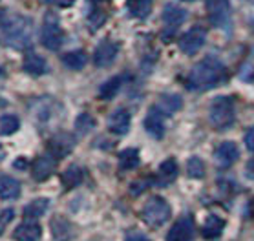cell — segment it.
I'll list each match as a JSON object with an SVG mask.
<instances>
[{
    "instance_id": "obj_8",
    "label": "cell",
    "mask_w": 254,
    "mask_h": 241,
    "mask_svg": "<svg viewBox=\"0 0 254 241\" xmlns=\"http://www.w3.org/2000/svg\"><path fill=\"white\" fill-rule=\"evenodd\" d=\"M73 146H75V139H73V135H69V133H66V132L55 133V135L48 141L50 154H52L53 157H57V159H63V157L71 154Z\"/></svg>"
},
{
    "instance_id": "obj_1",
    "label": "cell",
    "mask_w": 254,
    "mask_h": 241,
    "mask_svg": "<svg viewBox=\"0 0 254 241\" xmlns=\"http://www.w3.org/2000/svg\"><path fill=\"white\" fill-rule=\"evenodd\" d=\"M225 77H227L225 66H223L218 59L207 57L190 69L189 79H187V84H189L190 90L205 92V90H210V88L218 86L221 80H225Z\"/></svg>"
},
{
    "instance_id": "obj_16",
    "label": "cell",
    "mask_w": 254,
    "mask_h": 241,
    "mask_svg": "<svg viewBox=\"0 0 254 241\" xmlns=\"http://www.w3.org/2000/svg\"><path fill=\"white\" fill-rule=\"evenodd\" d=\"M108 130L116 135H125L130 130V114L128 110L119 108L108 117Z\"/></svg>"
},
{
    "instance_id": "obj_4",
    "label": "cell",
    "mask_w": 254,
    "mask_h": 241,
    "mask_svg": "<svg viewBox=\"0 0 254 241\" xmlns=\"http://www.w3.org/2000/svg\"><path fill=\"white\" fill-rule=\"evenodd\" d=\"M141 218H143V221L146 225L157 229V227L167 223L168 218H170V205L163 197L154 195V197H150L143 205V208H141Z\"/></svg>"
},
{
    "instance_id": "obj_21",
    "label": "cell",
    "mask_w": 254,
    "mask_h": 241,
    "mask_svg": "<svg viewBox=\"0 0 254 241\" xmlns=\"http://www.w3.org/2000/svg\"><path fill=\"white\" fill-rule=\"evenodd\" d=\"M223 227H225V221L221 218H218L216 214H210L201 229L203 238L205 240H216V238H220L221 232H223Z\"/></svg>"
},
{
    "instance_id": "obj_9",
    "label": "cell",
    "mask_w": 254,
    "mask_h": 241,
    "mask_svg": "<svg viewBox=\"0 0 254 241\" xmlns=\"http://www.w3.org/2000/svg\"><path fill=\"white\" fill-rule=\"evenodd\" d=\"M117 53H119V44L114 42V40L104 39L97 46L95 53H93V64L97 68H108L116 60Z\"/></svg>"
},
{
    "instance_id": "obj_40",
    "label": "cell",
    "mask_w": 254,
    "mask_h": 241,
    "mask_svg": "<svg viewBox=\"0 0 254 241\" xmlns=\"http://www.w3.org/2000/svg\"><path fill=\"white\" fill-rule=\"evenodd\" d=\"M251 212H253V216H254V199L251 201Z\"/></svg>"
},
{
    "instance_id": "obj_11",
    "label": "cell",
    "mask_w": 254,
    "mask_h": 241,
    "mask_svg": "<svg viewBox=\"0 0 254 241\" xmlns=\"http://www.w3.org/2000/svg\"><path fill=\"white\" fill-rule=\"evenodd\" d=\"M238 146L232 141H225V143H221L216 152H214V159H216V165L220 168H229L231 165H234L238 159Z\"/></svg>"
},
{
    "instance_id": "obj_24",
    "label": "cell",
    "mask_w": 254,
    "mask_h": 241,
    "mask_svg": "<svg viewBox=\"0 0 254 241\" xmlns=\"http://www.w3.org/2000/svg\"><path fill=\"white\" fill-rule=\"evenodd\" d=\"M50 205H52V201L48 199V197H37V199H33L31 203H28L24 207V216L29 219L41 218V216H44L48 212Z\"/></svg>"
},
{
    "instance_id": "obj_10",
    "label": "cell",
    "mask_w": 254,
    "mask_h": 241,
    "mask_svg": "<svg viewBox=\"0 0 254 241\" xmlns=\"http://www.w3.org/2000/svg\"><path fill=\"white\" fill-rule=\"evenodd\" d=\"M192 238H194V221L190 216H183L178 219L167 234V241H192Z\"/></svg>"
},
{
    "instance_id": "obj_26",
    "label": "cell",
    "mask_w": 254,
    "mask_h": 241,
    "mask_svg": "<svg viewBox=\"0 0 254 241\" xmlns=\"http://www.w3.org/2000/svg\"><path fill=\"white\" fill-rule=\"evenodd\" d=\"M86 62H88L86 53L79 52V50H75V52H68L63 55V64L69 69H82L84 66H86Z\"/></svg>"
},
{
    "instance_id": "obj_32",
    "label": "cell",
    "mask_w": 254,
    "mask_h": 241,
    "mask_svg": "<svg viewBox=\"0 0 254 241\" xmlns=\"http://www.w3.org/2000/svg\"><path fill=\"white\" fill-rule=\"evenodd\" d=\"M156 183V178H148V179H139V181H133L132 186H130V192H132L133 195L135 194H141L143 190H146L150 184Z\"/></svg>"
},
{
    "instance_id": "obj_34",
    "label": "cell",
    "mask_w": 254,
    "mask_h": 241,
    "mask_svg": "<svg viewBox=\"0 0 254 241\" xmlns=\"http://www.w3.org/2000/svg\"><path fill=\"white\" fill-rule=\"evenodd\" d=\"M106 20V17H104V11H93L92 15H90V26H93V28H99L101 24Z\"/></svg>"
},
{
    "instance_id": "obj_20",
    "label": "cell",
    "mask_w": 254,
    "mask_h": 241,
    "mask_svg": "<svg viewBox=\"0 0 254 241\" xmlns=\"http://www.w3.org/2000/svg\"><path fill=\"white\" fill-rule=\"evenodd\" d=\"M187 17H189L187 9H183V7L178 6V4H168V6H165V9H163V20H165L168 26H174V28L185 22Z\"/></svg>"
},
{
    "instance_id": "obj_13",
    "label": "cell",
    "mask_w": 254,
    "mask_h": 241,
    "mask_svg": "<svg viewBox=\"0 0 254 241\" xmlns=\"http://www.w3.org/2000/svg\"><path fill=\"white\" fill-rule=\"evenodd\" d=\"M52 236L55 241H71L75 238V229L64 216H55L52 219Z\"/></svg>"
},
{
    "instance_id": "obj_6",
    "label": "cell",
    "mask_w": 254,
    "mask_h": 241,
    "mask_svg": "<svg viewBox=\"0 0 254 241\" xmlns=\"http://www.w3.org/2000/svg\"><path fill=\"white\" fill-rule=\"evenodd\" d=\"M205 39H207V31L203 28H192L189 29L185 35H181L179 39V50L185 53V55H196L201 46L205 44Z\"/></svg>"
},
{
    "instance_id": "obj_39",
    "label": "cell",
    "mask_w": 254,
    "mask_h": 241,
    "mask_svg": "<svg viewBox=\"0 0 254 241\" xmlns=\"http://www.w3.org/2000/svg\"><path fill=\"white\" fill-rule=\"evenodd\" d=\"M6 101H4V99H0V108H4V106H6Z\"/></svg>"
},
{
    "instance_id": "obj_36",
    "label": "cell",
    "mask_w": 254,
    "mask_h": 241,
    "mask_svg": "<svg viewBox=\"0 0 254 241\" xmlns=\"http://www.w3.org/2000/svg\"><path fill=\"white\" fill-rule=\"evenodd\" d=\"M245 146H247L251 152H254V126L249 128L247 133H245Z\"/></svg>"
},
{
    "instance_id": "obj_41",
    "label": "cell",
    "mask_w": 254,
    "mask_h": 241,
    "mask_svg": "<svg viewBox=\"0 0 254 241\" xmlns=\"http://www.w3.org/2000/svg\"><path fill=\"white\" fill-rule=\"evenodd\" d=\"M181 2H192V0H181Z\"/></svg>"
},
{
    "instance_id": "obj_25",
    "label": "cell",
    "mask_w": 254,
    "mask_h": 241,
    "mask_svg": "<svg viewBox=\"0 0 254 241\" xmlns=\"http://www.w3.org/2000/svg\"><path fill=\"white\" fill-rule=\"evenodd\" d=\"M123 75H116V77H112V79H108L106 82H104L103 86H101V90H99V95H101V99H114L119 93V90H121L123 86Z\"/></svg>"
},
{
    "instance_id": "obj_5",
    "label": "cell",
    "mask_w": 254,
    "mask_h": 241,
    "mask_svg": "<svg viewBox=\"0 0 254 241\" xmlns=\"http://www.w3.org/2000/svg\"><path fill=\"white\" fill-rule=\"evenodd\" d=\"M63 37L64 35L61 26H59V18L55 15H48L41 31V40L44 48H48L50 52H57L63 44Z\"/></svg>"
},
{
    "instance_id": "obj_38",
    "label": "cell",
    "mask_w": 254,
    "mask_h": 241,
    "mask_svg": "<svg viewBox=\"0 0 254 241\" xmlns=\"http://www.w3.org/2000/svg\"><path fill=\"white\" fill-rule=\"evenodd\" d=\"M13 165H15V168H17V170H24L28 163H26V159H17L15 163H13Z\"/></svg>"
},
{
    "instance_id": "obj_29",
    "label": "cell",
    "mask_w": 254,
    "mask_h": 241,
    "mask_svg": "<svg viewBox=\"0 0 254 241\" xmlns=\"http://www.w3.org/2000/svg\"><path fill=\"white\" fill-rule=\"evenodd\" d=\"M20 128V120L17 115H4L0 117V135H11Z\"/></svg>"
},
{
    "instance_id": "obj_42",
    "label": "cell",
    "mask_w": 254,
    "mask_h": 241,
    "mask_svg": "<svg viewBox=\"0 0 254 241\" xmlns=\"http://www.w3.org/2000/svg\"><path fill=\"white\" fill-rule=\"evenodd\" d=\"M0 157H2V146H0Z\"/></svg>"
},
{
    "instance_id": "obj_33",
    "label": "cell",
    "mask_w": 254,
    "mask_h": 241,
    "mask_svg": "<svg viewBox=\"0 0 254 241\" xmlns=\"http://www.w3.org/2000/svg\"><path fill=\"white\" fill-rule=\"evenodd\" d=\"M13 218H15V210H13V208H6V210L0 212V234H2L4 227H6Z\"/></svg>"
},
{
    "instance_id": "obj_35",
    "label": "cell",
    "mask_w": 254,
    "mask_h": 241,
    "mask_svg": "<svg viewBox=\"0 0 254 241\" xmlns=\"http://www.w3.org/2000/svg\"><path fill=\"white\" fill-rule=\"evenodd\" d=\"M125 241H150L143 232H139V230H130L127 234V240Z\"/></svg>"
},
{
    "instance_id": "obj_37",
    "label": "cell",
    "mask_w": 254,
    "mask_h": 241,
    "mask_svg": "<svg viewBox=\"0 0 254 241\" xmlns=\"http://www.w3.org/2000/svg\"><path fill=\"white\" fill-rule=\"evenodd\" d=\"M73 2H75V0H48V4H55V6H61V7L73 6Z\"/></svg>"
},
{
    "instance_id": "obj_28",
    "label": "cell",
    "mask_w": 254,
    "mask_h": 241,
    "mask_svg": "<svg viewBox=\"0 0 254 241\" xmlns=\"http://www.w3.org/2000/svg\"><path fill=\"white\" fill-rule=\"evenodd\" d=\"M139 165V150L127 148L119 154V168L121 170H133Z\"/></svg>"
},
{
    "instance_id": "obj_12",
    "label": "cell",
    "mask_w": 254,
    "mask_h": 241,
    "mask_svg": "<svg viewBox=\"0 0 254 241\" xmlns=\"http://www.w3.org/2000/svg\"><path fill=\"white\" fill-rule=\"evenodd\" d=\"M55 165H57L55 157H52V155H41L33 163V167H31V176H33L37 183H42V181H46L55 172Z\"/></svg>"
},
{
    "instance_id": "obj_3",
    "label": "cell",
    "mask_w": 254,
    "mask_h": 241,
    "mask_svg": "<svg viewBox=\"0 0 254 241\" xmlns=\"http://www.w3.org/2000/svg\"><path fill=\"white\" fill-rule=\"evenodd\" d=\"M208 119L210 124L218 130L231 128L234 119H236V110H234V101L231 97H216L208 110Z\"/></svg>"
},
{
    "instance_id": "obj_18",
    "label": "cell",
    "mask_w": 254,
    "mask_h": 241,
    "mask_svg": "<svg viewBox=\"0 0 254 241\" xmlns=\"http://www.w3.org/2000/svg\"><path fill=\"white\" fill-rule=\"evenodd\" d=\"M20 183L17 179L7 176V174H0V197L2 199H17L20 195Z\"/></svg>"
},
{
    "instance_id": "obj_31",
    "label": "cell",
    "mask_w": 254,
    "mask_h": 241,
    "mask_svg": "<svg viewBox=\"0 0 254 241\" xmlns=\"http://www.w3.org/2000/svg\"><path fill=\"white\" fill-rule=\"evenodd\" d=\"M187 174L192 179H201L205 176V165L199 157H190L187 163Z\"/></svg>"
},
{
    "instance_id": "obj_30",
    "label": "cell",
    "mask_w": 254,
    "mask_h": 241,
    "mask_svg": "<svg viewBox=\"0 0 254 241\" xmlns=\"http://www.w3.org/2000/svg\"><path fill=\"white\" fill-rule=\"evenodd\" d=\"M93 128H95V119H93L92 115L81 114L75 119V130L79 135H86V133L92 132Z\"/></svg>"
},
{
    "instance_id": "obj_2",
    "label": "cell",
    "mask_w": 254,
    "mask_h": 241,
    "mask_svg": "<svg viewBox=\"0 0 254 241\" xmlns=\"http://www.w3.org/2000/svg\"><path fill=\"white\" fill-rule=\"evenodd\" d=\"M4 42L13 50H24L31 44L33 37V22L24 15H13L4 22L2 28Z\"/></svg>"
},
{
    "instance_id": "obj_19",
    "label": "cell",
    "mask_w": 254,
    "mask_h": 241,
    "mask_svg": "<svg viewBox=\"0 0 254 241\" xmlns=\"http://www.w3.org/2000/svg\"><path fill=\"white\" fill-rule=\"evenodd\" d=\"M22 68L26 73L33 75V77H39V75H44L48 71V64L44 60V57L37 55V53H29L28 57L24 59Z\"/></svg>"
},
{
    "instance_id": "obj_22",
    "label": "cell",
    "mask_w": 254,
    "mask_h": 241,
    "mask_svg": "<svg viewBox=\"0 0 254 241\" xmlns=\"http://www.w3.org/2000/svg\"><path fill=\"white\" fill-rule=\"evenodd\" d=\"M61 181H63V186L66 190L77 188L79 184L84 181V170L77 165H71L69 168H66V172L61 176Z\"/></svg>"
},
{
    "instance_id": "obj_23",
    "label": "cell",
    "mask_w": 254,
    "mask_h": 241,
    "mask_svg": "<svg viewBox=\"0 0 254 241\" xmlns=\"http://www.w3.org/2000/svg\"><path fill=\"white\" fill-rule=\"evenodd\" d=\"M183 106V99L176 95V93H167V95H161L159 101H157L156 108L159 112H163L165 115H170V114H176L179 108Z\"/></svg>"
},
{
    "instance_id": "obj_7",
    "label": "cell",
    "mask_w": 254,
    "mask_h": 241,
    "mask_svg": "<svg viewBox=\"0 0 254 241\" xmlns=\"http://www.w3.org/2000/svg\"><path fill=\"white\" fill-rule=\"evenodd\" d=\"M207 13L214 26L225 28L231 20V4L229 0H207Z\"/></svg>"
},
{
    "instance_id": "obj_15",
    "label": "cell",
    "mask_w": 254,
    "mask_h": 241,
    "mask_svg": "<svg viewBox=\"0 0 254 241\" xmlns=\"http://www.w3.org/2000/svg\"><path fill=\"white\" fill-rule=\"evenodd\" d=\"M42 236L41 225L37 221H24L13 230V240L15 241H39Z\"/></svg>"
},
{
    "instance_id": "obj_14",
    "label": "cell",
    "mask_w": 254,
    "mask_h": 241,
    "mask_svg": "<svg viewBox=\"0 0 254 241\" xmlns=\"http://www.w3.org/2000/svg\"><path fill=\"white\" fill-rule=\"evenodd\" d=\"M144 130L154 139H163V135H165V114L157 108H152L144 119Z\"/></svg>"
},
{
    "instance_id": "obj_17",
    "label": "cell",
    "mask_w": 254,
    "mask_h": 241,
    "mask_svg": "<svg viewBox=\"0 0 254 241\" xmlns=\"http://www.w3.org/2000/svg\"><path fill=\"white\" fill-rule=\"evenodd\" d=\"M179 174V168H178V163L176 159H167L161 163V167H159V172L156 176V184L157 186H168L170 183L176 181Z\"/></svg>"
},
{
    "instance_id": "obj_27",
    "label": "cell",
    "mask_w": 254,
    "mask_h": 241,
    "mask_svg": "<svg viewBox=\"0 0 254 241\" xmlns=\"http://www.w3.org/2000/svg\"><path fill=\"white\" fill-rule=\"evenodd\" d=\"M128 11L135 18H146L152 11V0H128Z\"/></svg>"
}]
</instances>
